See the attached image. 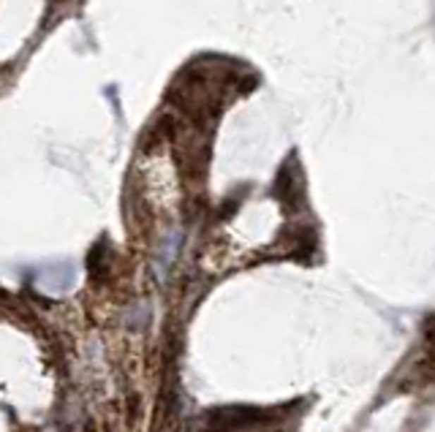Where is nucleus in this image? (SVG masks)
<instances>
[{
    "label": "nucleus",
    "mask_w": 435,
    "mask_h": 432,
    "mask_svg": "<svg viewBox=\"0 0 435 432\" xmlns=\"http://www.w3.org/2000/svg\"><path fill=\"white\" fill-rule=\"evenodd\" d=\"M106 250H109L106 240H98L95 247L90 250V256H87V269H90V275H93L95 280H101V278H104V272H106V264H104Z\"/></svg>",
    "instance_id": "nucleus-1"
}]
</instances>
